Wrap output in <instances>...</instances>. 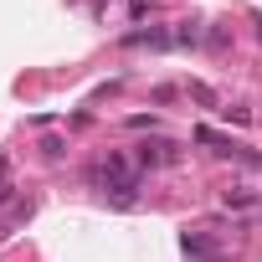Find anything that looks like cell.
Instances as JSON below:
<instances>
[{"label":"cell","mask_w":262,"mask_h":262,"mask_svg":"<svg viewBox=\"0 0 262 262\" xmlns=\"http://www.w3.org/2000/svg\"><path fill=\"white\" fill-rule=\"evenodd\" d=\"M134 165H139V170H160V165H180V149H175L170 139H144V144H139V155H134Z\"/></svg>","instance_id":"1"},{"label":"cell","mask_w":262,"mask_h":262,"mask_svg":"<svg viewBox=\"0 0 262 262\" xmlns=\"http://www.w3.org/2000/svg\"><path fill=\"white\" fill-rule=\"evenodd\" d=\"M123 47H149V52H165V47H175V31H165V26L128 31V36H123Z\"/></svg>","instance_id":"2"},{"label":"cell","mask_w":262,"mask_h":262,"mask_svg":"<svg viewBox=\"0 0 262 262\" xmlns=\"http://www.w3.org/2000/svg\"><path fill=\"white\" fill-rule=\"evenodd\" d=\"M180 247H185V257H190V262H195V257H221V252H216V242H211L206 231H185V236H180Z\"/></svg>","instance_id":"3"},{"label":"cell","mask_w":262,"mask_h":262,"mask_svg":"<svg viewBox=\"0 0 262 262\" xmlns=\"http://www.w3.org/2000/svg\"><path fill=\"white\" fill-rule=\"evenodd\" d=\"M185 98H190V103H201V108H216V113H221V98H216L206 82H185Z\"/></svg>","instance_id":"4"},{"label":"cell","mask_w":262,"mask_h":262,"mask_svg":"<svg viewBox=\"0 0 262 262\" xmlns=\"http://www.w3.org/2000/svg\"><path fill=\"white\" fill-rule=\"evenodd\" d=\"M221 201H226L231 211H247V206H257V190H252V185H231Z\"/></svg>","instance_id":"5"},{"label":"cell","mask_w":262,"mask_h":262,"mask_svg":"<svg viewBox=\"0 0 262 262\" xmlns=\"http://www.w3.org/2000/svg\"><path fill=\"white\" fill-rule=\"evenodd\" d=\"M175 47H201V21H180V31H175Z\"/></svg>","instance_id":"6"},{"label":"cell","mask_w":262,"mask_h":262,"mask_svg":"<svg viewBox=\"0 0 262 262\" xmlns=\"http://www.w3.org/2000/svg\"><path fill=\"white\" fill-rule=\"evenodd\" d=\"M180 93H185V88H175V82H160V88H149V103H155V108H165V103H175Z\"/></svg>","instance_id":"7"},{"label":"cell","mask_w":262,"mask_h":262,"mask_svg":"<svg viewBox=\"0 0 262 262\" xmlns=\"http://www.w3.org/2000/svg\"><path fill=\"white\" fill-rule=\"evenodd\" d=\"M41 155H47V160H62V155H67V139L47 134V139H41Z\"/></svg>","instance_id":"8"},{"label":"cell","mask_w":262,"mask_h":262,"mask_svg":"<svg viewBox=\"0 0 262 262\" xmlns=\"http://www.w3.org/2000/svg\"><path fill=\"white\" fill-rule=\"evenodd\" d=\"M206 47H211V52H226V31L211 26V31H206Z\"/></svg>","instance_id":"9"},{"label":"cell","mask_w":262,"mask_h":262,"mask_svg":"<svg viewBox=\"0 0 262 262\" xmlns=\"http://www.w3.org/2000/svg\"><path fill=\"white\" fill-rule=\"evenodd\" d=\"M128 128H160V118H155V113H134V118H128Z\"/></svg>","instance_id":"10"},{"label":"cell","mask_w":262,"mask_h":262,"mask_svg":"<svg viewBox=\"0 0 262 262\" xmlns=\"http://www.w3.org/2000/svg\"><path fill=\"white\" fill-rule=\"evenodd\" d=\"M128 11H134V21H144V16L155 11V0H128Z\"/></svg>","instance_id":"11"},{"label":"cell","mask_w":262,"mask_h":262,"mask_svg":"<svg viewBox=\"0 0 262 262\" xmlns=\"http://www.w3.org/2000/svg\"><path fill=\"white\" fill-rule=\"evenodd\" d=\"M16 201V185H6V180H0V206H11Z\"/></svg>","instance_id":"12"},{"label":"cell","mask_w":262,"mask_h":262,"mask_svg":"<svg viewBox=\"0 0 262 262\" xmlns=\"http://www.w3.org/2000/svg\"><path fill=\"white\" fill-rule=\"evenodd\" d=\"M195 262H221V257H195Z\"/></svg>","instance_id":"13"},{"label":"cell","mask_w":262,"mask_h":262,"mask_svg":"<svg viewBox=\"0 0 262 262\" xmlns=\"http://www.w3.org/2000/svg\"><path fill=\"white\" fill-rule=\"evenodd\" d=\"M257 36H262V16H257Z\"/></svg>","instance_id":"14"}]
</instances>
